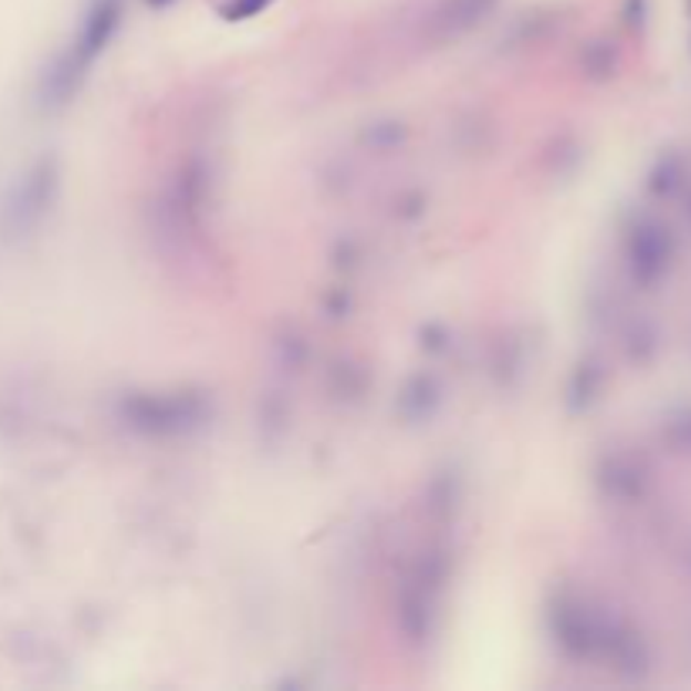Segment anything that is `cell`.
<instances>
[{
	"label": "cell",
	"mask_w": 691,
	"mask_h": 691,
	"mask_svg": "<svg viewBox=\"0 0 691 691\" xmlns=\"http://www.w3.org/2000/svg\"><path fill=\"white\" fill-rule=\"evenodd\" d=\"M681 176H684V166H681L674 156H664V159L651 169L648 186H651V192H658V196H671V192L681 186Z\"/></svg>",
	"instance_id": "2"
},
{
	"label": "cell",
	"mask_w": 691,
	"mask_h": 691,
	"mask_svg": "<svg viewBox=\"0 0 691 691\" xmlns=\"http://www.w3.org/2000/svg\"><path fill=\"white\" fill-rule=\"evenodd\" d=\"M671 253H674V243H671V233L658 223H645L635 230L631 237V270L641 284H658L664 270L671 266Z\"/></svg>",
	"instance_id": "1"
},
{
	"label": "cell",
	"mask_w": 691,
	"mask_h": 691,
	"mask_svg": "<svg viewBox=\"0 0 691 691\" xmlns=\"http://www.w3.org/2000/svg\"><path fill=\"white\" fill-rule=\"evenodd\" d=\"M668 442L678 449V452H684V456H691V405H681L671 419H668Z\"/></svg>",
	"instance_id": "3"
}]
</instances>
